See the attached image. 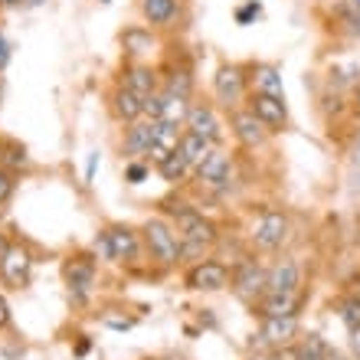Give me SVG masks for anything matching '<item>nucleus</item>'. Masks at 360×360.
Wrapping results in <instances>:
<instances>
[{"instance_id": "49530a36", "label": "nucleus", "mask_w": 360, "mask_h": 360, "mask_svg": "<svg viewBox=\"0 0 360 360\" xmlns=\"http://www.w3.org/2000/svg\"><path fill=\"white\" fill-rule=\"evenodd\" d=\"M328 360H347V357H341V354H334V351H331V354H328Z\"/></svg>"}, {"instance_id": "7c9ffc66", "label": "nucleus", "mask_w": 360, "mask_h": 360, "mask_svg": "<svg viewBox=\"0 0 360 360\" xmlns=\"http://www.w3.org/2000/svg\"><path fill=\"white\" fill-rule=\"evenodd\" d=\"M259 13H262V4H259V0H249V4L236 7V23H239V27H249Z\"/></svg>"}, {"instance_id": "412c9836", "label": "nucleus", "mask_w": 360, "mask_h": 360, "mask_svg": "<svg viewBox=\"0 0 360 360\" xmlns=\"http://www.w3.org/2000/svg\"><path fill=\"white\" fill-rule=\"evenodd\" d=\"M122 46L128 56H148V53L158 49V39H154V33L148 27H128L122 33Z\"/></svg>"}, {"instance_id": "f3484780", "label": "nucleus", "mask_w": 360, "mask_h": 360, "mask_svg": "<svg viewBox=\"0 0 360 360\" xmlns=\"http://www.w3.org/2000/svg\"><path fill=\"white\" fill-rule=\"evenodd\" d=\"M112 108H115V115H118L124 124H134V122H141L144 118V98L141 95H134L131 89H124V86L115 89Z\"/></svg>"}, {"instance_id": "9d476101", "label": "nucleus", "mask_w": 360, "mask_h": 360, "mask_svg": "<svg viewBox=\"0 0 360 360\" xmlns=\"http://www.w3.org/2000/svg\"><path fill=\"white\" fill-rule=\"evenodd\" d=\"M288 239V217L278 210H269L266 217L252 226V243L259 249H278Z\"/></svg>"}, {"instance_id": "58836bf2", "label": "nucleus", "mask_w": 360, "mask_h": 360, "mask_svg": "<svg viewBox=\"0 0 360 360\" xmlns=\"http://www.w3.org/2000/svg\"><path fill=\"white\" fill-rule=\"evenodd\" d=\"M10 249H13V246H10V239H4V236H0V269H4V262H7Z\"/></svg>"}, {"instance_id": "1a4fd4ad", "label": "nucleus", "mask_w": 360, "mask_h": 360, "mask_svg": "<svg viewBox=\"0 0 360 360\" xmlns=\"http://www.w3.org/2000/svg\"><path fill=\"white\" fill-rule=\"evenodd\" d=\"M249 112L256 115L269 131H282L285 124H288V108H285V98H275V95L252 92V95H249Z\"/></svg>"}, {"instance_id": "de8ad7c7", "label": "nucleus", "mask_w": 360, "mask_h": 360, "mask_svg": "<svg viewBox=\"0 0 360 360\" xmlns=\"http://www.w3.org/2000/svg\"><path fill=\"white\" fill-rule=\"evenodd\" d=\"M344 4H351V7H357V10H360V0H344Z\"/></svg>"}, {"instance_id": "c9c22d12", "label": "nucleus", "mask_w": 360, "mask_h": 360, "mask_svg": "<svg viewBox=\"0 0 360 360\" xmlns=\"http://www.w3.org/2000/svg\"><path fill=\"white\" fill-rule=\"evenodd\" d=\"M10 56H13V53H10V43H7V37H4V33H0V72H4V69H7Z\"/></svg>"}, {"instance_id": "f257e3e1", "label": "nucleus", "mask_w": 360, "mask_h": 360, "mask_svg": "<svg viewBox=\"0 0 360 360\" xmlns=\"http://www.w3.org/2000/svg\"><path fill=\"white\" fill-rule=\"evenodd\" d=\"M141 236H144V246H148V256L158 266H177L180 262V233L167 219H161V217L148 219Z\"/></svg>"}, {"instance_id": "ddd939ff", "label": "nucleus", "mask_w": 360, "mask_h": 360, "mask_svg": "<svg viewBox=\"0 0 360 360\" xmlns=\"http://www.w3.org/2000/svg\"><path fill=\"white\" fill-rule=\"evenodd\" d=\"M302 288V269L295 259H275L269 269V292L272 295H298Z\"/></svg>"}, {"instance_id": "cd10ccee", "label": "nucleus", "mask_w": 360, "mask_h": 360, "mask_svg": "<svg viewBox=\"0 0 360 360\" xmlns=\"http://www.w3.org/2000/svg\"><path fill=\"white\" fill-rule=\"evenodd\" d=\"M331 13L338 17V27L344 30V33H351V37H360V10L351 7V4H334Z\"/></svg>"}, {"instance_id": "b1692460", "label": "nucleus", "mask_w": 360, "mask_h": 360, "mask_svg": "<svg viewBox=\"0 0 360 360\" xmlns=\"http://www.w3.org/2000/svg\"><path fill=\"white\" fill-rule=\"evenodd\" d=\"M141 13L151 27H167L177 17V0H141Z\"/></svg>"}, {"instance_id": "9b49d317", "label": "nucleus", "mask_w": 360, "mask_h": 360, "mask_svg": "<svg viewBox=\"0 0 360 360\" xmlns=\"http://www.w3.org/2000/svg\"><path fill=\"white\" fill-rule=\"evenodd\" d=\"M184 124H187V131L200 134V138H207V141H213V144L223 138V131H219V118H217V112H213V105L210 102H190Z\"/></svg>"}, {"instance_id": "a878e982", "label": "nucleus", "mask_w": 360, "mask_h": 360, "mask_svg": "<svg viewBox=\"0 0 360 360\" xmlns=\"http://www.w3.org/2000/svg\"><path fill=\"white\" fill-rule=\"evenodd\" d=\"M154 167H158V174H161L167 184H180V180H184L190 171H193V167L184 161V154H180V151H171L161 164H154Z\"/></svg>"}, {"instance_id": "8fccbe9b", "label": "nucleus", "mask_w": 360, "mask_h": 360, "mask_svg": "<svg viewBox=\"0 0 360 360\" xmlns=\"http://www.w3.org/2000/svg\"><path fill=\"white\" fill-rule=\"evenodd\" d=\"M102 4H108V0H102Z\"/></svg>"}, {"instance_id": "5701e85b", "label": "nucleus", "mask_w": 360, "mask_h": 360, "mask_svg": "<svg viewBox=\"0 0 360 360\" xmlns=\"http://www.w3.org/2000/svg\"><path fill=\"white\" fill-rule=\"evenodd\" d=\"M331 347L321 334H304L298 344H292V360H328Z\"/></svg>"}, {"instance_id": "39448f33", "label": "nucleus", "mask_w": 360, "mask_h": 360, "mask_svg": "<svg viewBox=\"0 0 360 360\" xmlns=\"http://www.w3.org/2000/svg\"><path fill=\"white\" fill-rule=\"evenodd\" d=\"M184 285H187L190 292H219V288L229 285V269L219 259H203V262L187 269Z\"/></svg>"}, {"instance_id": "7ed1b4c3", "label": "nucleus", "mask_w": 360, "mask_h": 360, "mask_svg": "<svg viewBox=\"0 0 360 360\" xmlns=\"http://www.w3.org/2000/svg\"><path fill=\"white\" fill-rule=\"evenodd\" d=\"M174 229L180 233V239H193L203 246H217L219 243V226L210 217H203L200 210L180 203V210L174 213Z\"/></svg>"}, {"instance_id": "a211bd4d", "label": "nucleus", "mask_w": 360, "mask_h": 360, "mask_svg": "<svg viewBox=\"0 0 360 360\" xmlns=\"http://www.w3.org/2000/svg\"><path fill=\"white\" fill-rule=\"evenodd\" d=\"M180 134L184 131H180V124H174V122H158L154 124V148H151V161L154 164H161L171 151H177Z\"/></svg>"}, {"instance_id": "2f4dec72", "label": "nucleus", "mask_w": 360, "mask_h": 360, "mask_svg": "<svg viewBox=\"0 0 360 360\" xmlns=\"http://www.w3.org/2000/svg\"><path fill=\"white\" fill-rule=\"evenodd\" d=\"M148 164L144 161H128L124 164V180H128V184H144V180H148Z\"/></svg>"}, {"instance_id": "ea45409f", "label": "nucleus", "mask_w": 360, "mask_h": 360, "mask_svg": "<svg viewBox=\"0 0 360 360\" xmlns=\"http://www.w3.org/2000/svg\"><path fill=\"white\" fill-rule=\"evenodd\" d=\"M89 347H92V341H89V338H82V341L76 344V357H86V354H89Z\"/></svg>"}, {"instance_id": "4468645a", "label": "nucleus", "mask_w": 360, "mask_h": 360, "mask_svg": "<svg viewBox=\"0 0 360 360\" xmlns=\"http://www.w3.org/2000/svg\"><path fill=\"white\" fill-rule=\"evenodd\" d=\"M108 239H112V256L115 262H134V259L141 256V233L131 226H108L105 229Z\"/></svg>"}, {"instance_id": "393cba45", "label": "nucleus", "mask_w": 360, "mask_h": 360, "mask_svg": "<svg viewBox=\"0 0 360 360\" xmlns=\"http://www.w3.org/2000/svg\"><path fill=\"white\" fill-rule=\"evenodd\" d=\"M252 82H256V92L275 95V98H285V86H282V72L275 66H256L252 69Z\"/></svg>"}, {"instance_id": "423d86ee", "label": "nucleus", "mask_w": 360, "mask_h": 360, "mask_svg": "<svg viewBox=\"0 0 360 360\" xmlns=\"http://www.w3.org/2000/svg\"><path fill=\"white\" fill-rule=\"evenodd\" d=\"M63 275H66V285H69V295H72V302L82 304L89 298L95 285V259L89 256H72L63 266Z\"/></svg>"}, {"instance_id": "c03bdc74", "label": "nucleus", "mask_w": 360, "mask_h": 360, "mask_svg": "<svg viewBox=\"0 0 360 360\" xmlns=\"http://www.w3.org/2000/svg\"><path fill=\"white\" fill-rule=\"evenodd\" d=\"M4 7H17V4H23V0H0Z\"/></svg>"}, {"instance_id": "c85d7f7f", "label": "nucleus", "mask_w": 360, "mask_h": 360, "mask_svg": "<svg viewBox=\"0 0 360 360\" xmlns=\"http://www.w3.org/2000/svg\"><path fill=\"white\" fill-rule=\"evenodd\" d=\"M341 321L347 331H357L360 328V295H347L341 302Z\"/></svg>"}, {"instance_id": "4be33fe9", "label": "nucleus", "mask_w": 360, "mask_h": 360, "mask_svg": "<svg viewBox=\"0 0 360 360\" xmlns=\"http://www.w3.org/2000/svg\"><path fill=\"white\" fill-rule=\"evenodd\" d=\"M259 314L262 318H285V314H298V295H272L259 302Z\"/></svg>"}, {"instance_id": "2eb2a0df", "label": "nucleus", "mask_w": 360, "mask_h": 360, "mask_svg": "<svg viewBox=\"0 0 360 360\" xmlns=\"http://www.w3.org/2000/svg\"><path fill=\"white\" fill-rule=\"evenodd\" d=\"M197 180H203L207 187H226L229 184V154L213 148L207 161L197 167Z\"/></svg>"}, {"instance_id": "4c0bfd02", "label": "nucleus", "mask_w": 360, "mask_h": 360, "mask_svg": "<svg viewBox=\"0 0 360 360\" xmlns=\"http://www.w3.org/2000/svg\"><path fill=\"white\" fill-rule=\"evenodd\" d=\"M10 324V304H7V298L0 295V328H7Z\"/></svg>"}, {"instance_id": "a18cd8bd", "label": "nucleus", "mask_w": 360, "mask_h": 360, "mask_svg": "<svg viewBox=\"0 0 360 360\" xmlns=\"http://www.w3.org/2000/svg\"><path fill=\"white\" fill-rule=\"evenodd\" d=\"M43 0H23V7H39Z\"/></svg>"}, {"instance_id": "0eeeda50", "label": "nucleus", "mask_w": 360, "mask_h": 360, "mask_svg": "<svg viewBox=\"0 0 360 360\" xmlns=\"http://www.w3.org/2000/svg\"><path fill=\"white\" fill-rule=\"evenodd\" d=\"M229 128H233V134H236V141L243 144V148H249V151L262 148L266 138H269V128L259 122L249 108H233V112H229Z\"/></svg>"}, {"instance_id": "bb28decb", "label": "nucleus", "mask_w": 360, "mask_h": 360, "mask_svg": "<svg viewBox=\"0 0 360 360\" xmlns=\"http://www.w3.org/2000/svg\"><path fill=\"white\" fill-rule=\"evenodd\" d=\"M161 92L167 95H177V98H190V92H193V76H190V69H174L171 76H167V82H164Z\"/></svg>"}, {"instance_id": "c756f323", "label": "nucleus", "mask_w": 360, "mask_h": 360, "mask_svg": "<svg viewBox=\"0 0 360 360\" xmlns=\"http://www.w3.org/2000/svg\"><path fill=\"white\" fill-rule=\"evenodd\" d=\"M210 252V246H203V243H193V239H180V262H203Z\"/></svg>"}, {"instance_id": "09e8293b", "label": "nucleus", "mask_w": 360, "mask_h": 360, "mask_svg": "<svg viewBox=\"0 0 360 360\" xmlns=\"http://www.w3.org/2000/svg\"><path fill=\"white\" fill-rule=\"evenodd\" d=\"M0 95H4V82H0Z\"/></svg>"}, {"instance_id": "f03ea898", "label": "nucleus", "mask_w": 360, "mask_h": 360, "mask_svg": "<svg viewBox=\"0 0 360 360\" xmlns=\"http://www.w3.org/2000/svg\"><path fill=\"white\" fill-rule=\"evenodd\" d=\"M229 285H233V292H236L239 302L256 304V302H262L269 292V269H262L256 259H243L236 266V272L229 275Z\"/></svg>"}, {"instance_id": "f704fd0d", "label": "nucleus", "mask_w": 360, "mask_h": 360, "mask_svg": "<svg viewBox=\"0 0 360 360\" xmlns=\"http://www.w3.org/2000/svg\"><path fill=\"white\" fill-rule=\"evenodd\" d=\"M246 360H292V344L282 347V351H256L252 357H246Z\"/></svg>"}, {"instance_id": "20e7f679", "label": "nucleus", "mask_w": 360, "mask_h": 360, "mask_svg": "<svg viewBox=\"0 0 360 360\" xmlns=\"http://www.w3.org/2000/svg\"><path fill=\"white\" fill-rule=\"evenodd\" d=\"M246 86H249V76L246 69L229 63V66H219L217 76H213V95L223 108H236L243 98H246Z\"/></svg>"}, {"instance_id": "aec40b11", "label": "nucleus", "mask_w": 360, "mask_h": 360, "mask_svg": "<svg viewBox=\"0 0 360 360\" xmlns=\"http://www.w3.org/2000/svg\"><path fill=\"white\" fill-rule=\"evenodd\" d=\"M0 272H4V278H7L13 288H23V285L30 282V252H27V249H17V246H13Z\"/></svg>"}, {"instance_id": "6e6552de", "label": "nucleus", "mask_w": 360, "mask_h": 360, "mask_svg": "<svg viewBox=\"0 0 360 360\" xmlns=\"http://www.w3.org/2000/svg\"><path fill=\"white\" fill-rule=\"evenodd\" d=\"M298 338V314H285V318H262V328H259V344L262 347H272V351H282Z\"/></svg>"}, {"instance_id": "37998d69", "label": "nucleus", "mask_w": 360, "mask_h": 360, "mask_svg": "<svg viewBox=\"0 0 360 360\" xmlns=\"http://www.w3.org/2000/svg\"><path fill=\"white\" fill-rule=\"evenodd\" d=\"M354 108H357V115H360V86H357V92H354Z\"/></svg>"}, {"instance_id": "a19ab883", "label": "nucleus", "mask_w": 360, "mask_h": 360, "mask_svg": "<svg viewBox=\"0 0 360 360\" xmlns=\"http://www.w3.org/2000/svg\"><path fill=\"white\" fill-rule=\"evenodd\" d=\"M351 347H354V354H357V360H360V328L357 331H351Z\"/></svg>"}, {"instance_id": "6ab92c4d", "label": "nucleus", "mask_w": 360, "mask_h": 360, "mask_svg": "<svg viewBox=\"0 0 360 360\" xmlns=\"http://www.w3.org/2000/svg\"><path fill=\"white\" fill-rule=\"evenodd\" d=\"M177 151L184 154V161L197 171L200 164L210 158V151H213V141H207V138H200V134H193V131H184V134H180Z\"/></svg>"}, {"instance_id": "dca6fc26", "label": "nucleus", "mask_w": 360, "mask_h": 360, "mask_svg": "<svg viewBox=\"0 0 360 360\" xmlns=\"http://www.w3.org/2000/svg\"><path fill=\"white\" fill-rule=\"evenodd\" d=\"M124 89H131L141 98H151L158 92V72L144 63H131V66H124Z\"/></svg>"}, {"instance_id": "79ce46f5", "label": "nucleus", "mask_w": 360, "mask_h": 360, "mask_svg": "<svg viewBox=\"0 0 360 360\" xmlns=\"http://www.w3.org/2000/svg\"><path fill=\"white\" fill-rule=\"evenodd\" d=\"M351 161H354V164H357V167H360V141L354 144V154H351Z\"/></svg>"}, {"instance_id": "72a5a7b5", "label": "nucleus", "mask_w": 360, "mask_h": 360, "mask_svg": "<svg viewBox=\"0 0 360 360\" xmlns=\"http://www.w3.org/2000/svg\"><path fill=\"white\" fill-rule=\"evenodd\" d=\"M95 256L98 259H105V262H115V256H112V239H108V233H98L95 236Z\"/></svg>"}, {"instance_id": "e433bc0d", "label": "nucleus", "mask_w": 360, "mask_h": 360, "mask_svg": "<svg viewBox=\"0 0 360 360\" xmlns=\"http://www.w3.org/2000/svg\"><path fill=\"white\" fill-rule=\"evenodd\" d=\"M95 167H98V151H95V154H89V164H86V184H92V177H95Z\"/></svg>"}, {"instance_id": "f8f14e48", "label": "nucleus", "mask_w": 360, "mask_h": 360, "mask_svg": "<svg viewBox=\"0 0 360 360\" xmlns=\"http://www.w3.org/2000/svg\"><path fill=\"white\" fill-rule=\"evenodd\" d=\"M154 124L151 118H141V122L128 124V131H124V144L122 151L128 154V161H144L154 148Z\"/></svg>"}, {"instance_id": "473e14b6", "label": "nucleus", "mask_w": 360, "mask_h": 360, "mask_svg": "<svg viewBox=\"0 0 360 360\" xmlns=\"http://www.w3.org/2000/svg\"><path fill=\"white\" fill-rule=\"evenodd\" d=\"M13 190H17V180H13V174H10L7 167H0V203H7V200L13 197Z\"/></svg>"}]
</instances>
